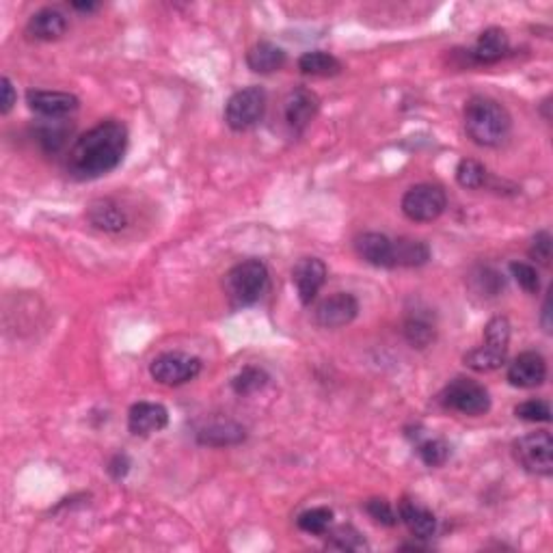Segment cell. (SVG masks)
I'll list each match as a JSON object with an SVG mask.
<instances>
[{
	"label": "cell",
	"mask_w": 553,
	"mask_h": 553,
	"mask_svg": "<svg viewBox=\"0 0 553 553\" xmlns=\"http://www.w3.org/2000/svg\"><path fill=\"white\" fill-rule=\"evenodd\" d=\"M16 102L18 93L13 89V82L4 76L3 81H0V112H3V115H9L13 106H16Z\"/></svg>",
	"instance_id": "74e56055"
},
{
	"label": "cell",
	"mask_w": 553,
	"mask_h": 553,
	"mask_svg": "<svg viewBox=\"0 0 553 553\" xmlns=\"http://www.w3.org/2000/svg\"><path fill=\"white\" fill-rule=\"evenodd\" d=\"M292 281H295L298 301L303 305H311L326 281V264L320 257L298 259L292 268Z\"/></svg>",
	"instance_id": "30bf717a"
},
{
	"label": "cell",
	"mask_w": 553,
	"mask_h": 553,
	"mask_svg": "<svg viewBox=\"0 0 553 553\" xmlns=\"http://www.w3.org/2000/svg\"><path fill=\"white\" fill-rule=\"evenodd\" d=\"M169 424V411L158 403H136L128 411V430L132 434L160 433Z\"/></svg>",
	"instance_id": "5bb4252c"
},
{
	"label": "cell",
	"mask_w": 553,
	"mask_h": 553,
	"mask_svg": "<svg viewBox=\"0 0 553 553\" xmlns=\"http://www.w3.org/2000/svg\"><path fill=\"white\" fill-rule=\"evenodd\" d=\"M404 337L413 349L418 350L428 349L434 342V337H437V329H434L433 318L424 314L422 310L411 311L404 320Z\"/></svg>",
	"instance_id": "44dd1931"
},
{
	"label": "cell",
	"mask_w": 553,
	"mask_h": 553,
	"mask_svg": "<svg viewBox=\"0 0 553 553\" xmlns=\"http://www.w3.org/2000/svg\"><path fill=\"white\" fill-rule=\"evenodd\" d=\"M72 9H76V12H82V13H91V12H96L97 4L96 3H72Z\"/></svg>",
	"instance_id": "60d3db41"
},
{
	"label": "cell",
	"mask_w": 553,
	"mask_h": 553,
	"mask_svg": "<svg viewBox=\"0 0 553 553\" xmlns=\"http://www.w3.org/2000/svg\"><path fill=\"white\" fill-rule=\"evenodd\" d=\"M359 316V301L349 292H337L318 303L314 320L322 329H342Z\"/></svg>",
	"instance_id": "9c48e42d"
},
{
	"label": "cell",
	"mask_w": 553,
	"mask_h": 553,
	"mask_svg": "<svg viewBox=\"0 0 553 553\" xmlns=\"http://www.w3.org/2000/svg\"><path fill=\"white\" fill-rule=\"evenodd\" d=\"M511 273L512 277H515V281L518 283V288H523L527 295H536V292L541 290V277H538V271L532 264L512 262Z\"/></svg>",
	"instance_id": "d6a6232c"
},
{
	"label": "cell",
	"mask_w": 553,
	"mask_h": 553,
	"mask_svg": "<svg viewBox=\"0 0 553 553\" xmlns=\"http://www.w3.org/2000/svg\"><path fill=\"white\" fill-rule=\"evenodd\" d=\"M128 150V128L117 119L100 121L78 136L67 154V173L76 180H96L121 165Z\"/></svg>",
	"instance_id": "6da1fadb"
},
{
	"label": "cell",
	"mask_w": 553,
	"mask_h": 553,
	"mask_svg": "<svg viewBox=\"0 0 553 553\" xmlns=\"http://www.w3.org/2000/svg\"><path fill=\"white\" fill-rule=\"evenodd\" d=\"M551 234L549 232H538L534 238H532V244H530V257L534 259V262L542 264V266H549L551 264Z\"/></svg>",
	"instance_id": "d590c367"
},
{
	"label": "cell",
	"mask_w": 553,
	"mask_h": 553,
	"mask_svg": "<svg viewBox=\"0 0 553 553\" xmlns=\"http://www.w3.org/2000/svg\"><path fill=\"white\" fill-rule=\"evenodd\" d=\"M515 461L534 476H551L553 473V439L547 430L530 433L512 443Z\"/></svg>",
	"instance_id": "8992f818"
},
{
	"label": "cell",
	"mask_w": 553,
	"mask_h": 553,
	"mask_svg": "<svg viewBox=\"0 0 553 553\" xmlns=\"http://www.w3.org/2000/svg\"><path fill=\"white\" fill-rule=\"evenodd\" d=\"M469 279H472L473 292H476V295H480V296L491 298V296H497L499 292L503 290V277L499 275L497 271H493V268H488V266L478 268V271L473 273V275Z\"/></svg>",
	"instance_id": "f546056e"
},
{
	"label": "cell",
	"mask_w": 553,
	"mask_h": 553,
	"mask_svg": "<svg viewBox=\"0 0 553 553\" xmlns=\"http://www.w3.org/2000/svg\"><path fill=\"white\" fill-rule=\"evenodd\" d=\"M442 404L445 409L457 411L467 418H480L491 409V396L484 385L472 379H454L442 394Z\"/></svg>",
	"instance_id": "277c9868"
},
{
	"label": "cell",
	"mask_w": 553,
	"mask_h": 553,
	"mask_svg": "<svg viewBox=\"0 0 553 553\" xmlns=\"http://www.w3.org/2000/svg\"><path fill=\"white\" fill-rule=\"evenodd\" d=\"M506 361V352H499L488 349V346H478V349L469 350L463 357V364L473 372H495L503 365Z\"/></svg>",
	"instance_id": "d4e9b609"
},
{
	"label": "cell",
	"mask_w": 553,
	"mask_h": 553,
	"mask_svg": "<svg viewBox=\"0 0 553 553\" xmlns=\"http://www.w3.org/2000/svg\"><path fill=\"white\" fill-rule=\"evenodd\" d=\"M508 344H511V322H508V318H491L484 326V346L499 352H508Z\"/></svg>",
	"instance_id": "83f0119b"
},
{
	"label": "cell",
	"mask_w": 553,
	"mask_h": 553,
	"mask_svg": "<svg viewBox=\"0 0 553 553\" xmlns=\"http://www.w3.org/2000/svg\"><path fill=\"white\" fill-rule=\"evenodd\" d=\"M329 547H333V549H340V551H357V549H364L365 542L355 527L344 526V527H340V530L333 532Z\"/></svg>",
	"instance_id": "836d02e7"
},
{
	"label": "cell",
	"mask_w": 553,
	"mask_h": 553,
	"mask_svg": "<svg viewBox=\"0 0 553 553\" xmlns=\"http://www.w3.org/2000/svg\"><path fill=\"white\" fill-rule=\"evenodd\" d=\"M286 52L271 42H259L247 52V65L256 74H273V72H279L286 65Z\"/></svg>",
	"instance_id": "ffe728a7"
},
{
	"label": "cell",
	"mask_w": 553,
	"mask_h": 553,
	"mask_svg": "<svg viewBox=\"0 0 553 553\" xmlns=\"http://www.w3.org/2000/svg\"><path fill=\"white\" fill-rule=\"evenodd\" d=\"M355 249L361 259L376 268H394V240L385 234L365 232L355 240Z\"/></svg>",
	"instance_id": "9a60e30c"
},
{
	"label": "cell",
	"mask_w": 553,
	"mask_h": 553,
	"mask_svg": "<svg viewBox=\"0 0 553 553\" xmlns=\"http://www.w3.org/2000/svg\"><path fill=\"white\" fill-rule=\"evenodd\" d=\"M508 383L518 389H534L541 388L547 379V361L545 357L534 350L521 352L508 365Z\"/></svg>",
	"instance_id": "8fae6325"
},
{
	"label": "cell",
	"mask_w": 553,
	"mask_h": 553,
	"mask_svg": "<svg viewBox=\"0 0 553 553\" xmlns=\"http://www.w3.org/2000/svg\"><path fill=\"white\" fill-rule=\"evenodd\" d=\"M199 372H202V359L186 355V352H163L150 365L151 379L165 388L190 383L197 379Z\"/></svg>",
	"instance_id": "52a82bcc"
},
{
	"label": "cell",
	"mask_w": 553,
	"mask_h": 553,
	"mask_svg": "<svg viewBox=\"0 0 553 553\" xmlns=\"http://www.w3.org/2000/svg\"><path fill=\"white\" fill-rule=\"evenodd\" d=\"M418 457L426 467H442L449 458V448L442 439H426L418 445Z\"/></svg>",
	"instance_id": "4dcf8cb0"
},
{
	"label": "cell",
	"mask_w": 553,
	"mask_h": 553,
	"mask_svg": "<svg viewBox=\"0 0 553 553\" xmlns=\"http://www.w3.org/2000/svg\"><path fill=\"white\" fill-rule=\"evenodd\" d=\"M318 109H320V100L316 93L307 87H298L288 93L286 102H283V117L292 130L303 132L314 121Z\"/></svg>",
	"instance_id": "4fadbf2b"
},
{
	"label": "cell",
	"mask_w": 553,
	"mask_h": 553,
	"mask_svg": "<svg viewBox=\"0 0 553 553\" xmlns=\"http://www.w3.org/2000/svg\"><path fill=\"white\" fill-rule=\"evenodd\" d=\"M365 512H368L376 523H380V526L394 527L396 523L400 521L398 515H396L394 506H391L388 499H380V497L370 499V502L365 503Z\"/></svg>",
	"instance_id": "e575fe53"
},
{
	"label": "cell",
	"mask_w": 553,
	"mask_h": 553,
	"mask_svg": "<svg viewBox=\"0 0 553 553\" xmlns=\"http://www.w3.org/2000/svg\"><path fill=\"white\" fill-rule=\"evenodd\" d=\"M515 415L523 422H551V406L545 400H526L515 406Z\"/></svg>",
	"instance_id": "1f68e13d"
},
{
	"label": "cell",
	"mask_w": 553,
	"mask_h": 553,
	"mask_svg": "<svg viewBox=\"0 0 553 553\" xmlns=\"http://www.w3.org/2000/svg\"><path fill=\"white\" fill-rule=\"evenodd\" d=\"M27 33L37 42H57L67 33V18L58 9H42L28 19Z\"/></svg>",
	"instance_id": "d6986e66"
},
{
	"label": "cell",
	"mask_w": 553,
	"mask_h": 553,
	"mask_svg": "<svg viewBox=\"0 0 553 553\" xmlns=\"http://www.w3.org/2000/svg\"><path fill=\"white\" fill-rule=\"evenodd\" d=\"M487 166L473 158H465L457 166V182L463 186V188L469 190H478L487 184Z\"/></svg>",
	"instance_id": "f1b7e54d"
},
{
	"label": "cell",
	"mask_w": 553,
	"mask_h": 553,
	"mask_svg": "<svg viewBox=\"0 0 553 553\" xmlns=\"http://www.w3.org/2000/svg\"><path fill=\"white\" fill-rule=\"evenodd\" d=\"M333 523V511L331 508H310V511L301 512L296 518V526L301 527L305 534H314V536H325L329 532Z\"/></svg>",
	"instance_id": "484cf974"
},
{
	"label": "cell",
	"mask_w": 553,
	"mask_h": 553,
	"mask_svg": "<svg viewBox=\"0 0 553 553\" xmlns=\"http://www.w3.org/2000/svg\"><path fill=\"white\" fill-rule=\"evenodd\" d=\"M465 132L480 148H497L511 134V112L493 97L476 96L465 104Z\"/></svg>",
	"instance_id": "7a4b0ae2"
},
{
	"label": "cell",
	"mask_w": 553,
	"mask_h": 553,
	"mask_svg": "<svg viewBox=\"0 0 553 553\" xmlns=\"http://www.w3.org/2000/svg\"><path fill=\"white\" fill-rule=\"evenodd\" d=\"M445 205H448V197L442 186L434 184L411 186L403 197L404 217L415 223L437 221L445 212Z\"/></svg>",
	"instance_id": "ba28073f"
},
{
	"label": "cell",
	"mask_w": 553,
	"mask_h": 553,
	"mask_svg": "<svg viewBox=\"0 0 553 553\" xmlns=\"http://www.w3.org/2000/svg\"><path fill=\"white\" fill-rule=\"evenodd\" d=\"M298 70H301L305 76L329 78V76L340 74L342 63H340V58L329 55V52L314 50V52H305V55L298 58Z\"/></svg>",
	"instance_id": "603a6c76"
},
{
	"label": "cell",
	"mask_w": 553,
	"mask_h": 553,
	"mask_svg": "<svg viewBox=\"0 0 553 553\" xmlns=\"http://www.w3.org/2000/svg\"><path fill=\"white\" fill-rule=\"evenodd\" d=\"M87 219L96 229L102 232L117 234L128 225V214L121 208L119 204H115L112 199H97L89 205L87 210Z\"/></svg>",
	"instance_id": "ac0fdd59"
},
{
	"label": "cell",
	"mask_w": 553,
	"mask_h": 553,
	"mask_svg": "<svg viewBox=\"0 0 553 553\" xmlns=\"http://www.w3.org/2000/svg\"><path fill=\"white\" fill-rule=\"evenodd\" d=\"M508 48H511V42H508L506 31L493 27L487 28V31L478 37L476 46L467 52L469 58H472L476 65H493V63L502 61V58L508 55Z\"/></svg>",
	"instance_id": "2e32d148"
},
{
	"label": "cell",
	"mask_w": 553,
	"mask_h": 553,
	"mask_svg": "<svg viewBox=\"0 0 553 553\" xmlns=\"http://www.w3.org/2000/svg\"><path fill=\"white\" fill-rule=\"evenodd\" d=\"M197 442L204 445H234L244 442V428L238 424H214L208 426V428L199 430L197 433Z\"/></svg>",
	"instance_id": "cb8c5ba5"
},
{
	"label": "cell",
	"mask_w": 553,
	"mask_h": 553,
	"mask_svg": "<svg viewBox=\"0 0 553 553\" xmlns=\"http://www.w3.org/2000/svg\"><path fill=\"white\" fill-rule=\"evenodd\" d=\"M27 104L37 115L48 117V119H61V117H67L78 111L81 100H78L74 93L67 91L31 89L27 93Z\"/></svg>",
	"instance_id": "7c38bea8"
},
{
	"label": "cell",
	"mask_w": 553,
	"mask_h": 553,
	"mask_svg": "<svg viewBox=\"0 0 553 553\" xmlns=\"http://www.w3.org/2000/svg\"><path fill=\"white\" fill-rule=\"evenodd\" d=\"M130 472V458L126 454H115L109 463V473L115 480L126 478V473Z\"/></svg>",
	"instance_id": "f35d334b"
},
{
	"label": "cell",
	"mask_w": 553,
	"mask_h": 553,
	"mask_svg": "<svg viewBox=\"0 0 553 553\" xmlns=\"http://www.w3.org/2000/svg\"><path fill=\"white\" fill-rule=\"evenodd\" d=\"M271 275L266 264L259 259H244L236 264L223 279L225 296L232 307H249L266 295Z\"/></svg>",
	"instance_id": "3957f363"
},
{
	"label": "cell",
	"mask_w": 553,
	"mask_h": 553,
	"mask_svg": "<svg viewBox=\"0 0 553 553\" xmlns=\"http://www.w3.org/2000/svg\"><path fill=\"white\" fill-rule=\"evenodd\" d=\"M549 316H551V307H549V298H547L545 305H542V326H545V331H547V333H551V320H549Z\"/></svg>",
	"instance_id": "ab89813d"
},
{
	"label": "cell",
	"mask_w": 553,
	"mask_h": 553,
	"mask_svg": "<svg viewBox=\"0 0 553 553\" xmlns=\"http://www.w3.org/2000/svg\"><path fill=\"white\" fill-rule=\"evenodd\" d=\"M266 383H268L266 372L262 368H256V365H249V368H242L236 376H234L232 389L234 394L238 396H251L266 388Z\"/></svg>",
	"instance_id": "4316f807"
},
{
	"label": "cell",
	"mask_w": 553,
	"mask_h": 553,
	"mask_svg": "<svg viewBox=\"0 0 553 553\" xmlns=\"http://www.w3.org/2000/svg\"><path fill=\"white\" fill-rule=\"evenodd\" d=\"M430 259V247L422 240L398 238L394 240V266L418 268Z\"/></svg>",
	"instance_id": "7402d4cb"
},
{
	"label": "cell",
	"mask_w": 553,
	"mask_h": 553,
	"mask_svg": "<svg viewBox=\"0 0 553 553\" xmlns=\"http://www.w3.org/2000/svg\"><path fill=\"white\" fill-rule=\"evenodd\" d=\"M264 112H266V91L262 87H244L225 104V124L232 130L244 132L257 126Z\"/></svg>",
	"instance_id": "5b68a950"
},
{
	"label": "cell",
	"mask_w": 553,
	"mask_h": 553,
	"mask_svg": "<svg viewBox=\"0 0 553 553\" xmlns=\"http://www.w3.org/2000/svg\"><path fill=\"white\" fill-rule=\"evenodd\" d=\"M65 136H67V128L61 126L58 121H52V128H43L39 132V143L43 145L46 151H58L65 143Z\"/></svg>",
	"instance_id": "8d00e7d4"
},
{
	"label": "cell",
	"mask_w": 553,
	"mask_h": 553,
	"mask_svg": "<svg viewBox=\"0 0 553 553\" xmlns=\"http://www.w3.org/2000/svg\"><path fill=\"white\" fill-rule=\"evenodd\" d=\"M398 517L404 523L411 536L426 541L437 532V517L422 506V503L413 502V499H403L398 506Z\"/></svg>",
	"instance_id": "e0dca14e"
}]
</instances>
